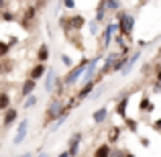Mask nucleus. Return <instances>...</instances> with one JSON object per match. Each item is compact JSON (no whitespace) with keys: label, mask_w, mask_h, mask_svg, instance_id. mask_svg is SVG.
Wrapping results in <instances>:
<instances>
[{"label":"nucleus","mask_w":161,"mask_h":157,"mask_svg":"<svg viewBox=\"0 0 161 157\" xmlns=\"http://www.w3.org/2000/svg\"><path fill=\"white\" fill-rule=\"evenodd\" d=\"M104 10H106V2H100L98 4V12H96V23L104 20Z\"/></svg>","instance_id":"19"},{"label":"nucleus","mask_w":161,"mask_h":157,"mask_svg":"<svg viewBox=\"0 0 161 157\" xmlns=\"http://www.w3.org/2000/svg\"><path fill=\"white\" fill-rule=\"evenodd\" d=\"M35 86H37V82H35L33 78L25 80L23 88H20V98H29V96H33V92H35Z\"/></svg>","instance_id":"5"},{"label":"nucleus","mask_w":161,"mask_h":157,"mask_svg":"<svg viewBox=\"0 0 161 157\" xmlns=\"http://www.w3.org/2000/svg\"><path fill=\"white\" fill-rule=\"evenodd\" d=\"M37 59H39V63H45V61L49 59V49H47V45H41L39 53H37Z\"/></svg>","instance_id":"14"},{"label":"nucleus","mask_w":161,"mask_h":157,"mask_svg":"<svg viewBox=\"0 0 161 157\" xmlns=\"http://www.w3.org/2000/svg\"><path fill=\"white\" fill-rule=\"evenodd\" d=\"M106 8H112V10H118V8H120V2H106Z\"/></svg>","instance_id":"26"},{"label":"nucleus","mask_w":161,"mask_h":157,"mask_svg":"<svg viewBox=\"0 0 161 157\" xmlns=\"http://www.w3.org/2000/svg\"><path fill=\"white\" fill-rule=\"evenodd\" d=\"M8 106H10V96H8L6 92H2V94H0V110H10Z\"/></svg>","instance_id":"17"},{"label":"nucleus","mask_w":161,"mask_h":157,"mask_svg":"<svg viewBox=\"0 0 161 157\" xmlns=\"http://www.w3.org/2000/svg\"><path fill=\"white\" fill-rule=\"evenodd\" d=\"M14 16H12V12H4V20H12Z\"/></svg>","instance_id":"29"},{"label":"nucleus","mask_w":161,"mask_h":157,"mask_svg":"<svg viewBox=\"0 0 161 157\" xmlns=\"http://www.w3.org/2000/svg\"><path fill=\"white\" fill-rule=\"evenodd\" d=\"M8 53V43H2L0 41V55H6Z\"/></svg>","instance_id":"25"},{"label":"nucleus","mask_w":161,"mask_h":157,"mask_svg":"<svg viewBox=\"0 0 161 157\" xmlns=\"http://www.w3.org/2000/svg\"><path fill=\"white\" fill-rule=\"evenodd\" d=\"M98 61H100V55H98V57H94L90 63H88V70H86V74H84V82H86V84L94 82V80H92V76H94V71H96V65H98Z\"/></svg>","instance_id":"6"},{"label":"nucleus","mask_w":161,"mask_h":157,"mask_svg":"<svg viewBox=\"0 0 161 157\" xmlns=\"http://www.w3.org/2000/svg\"><path fill=\"white\" fill-rule=\"evenodd\" d=\"M71 27L74 29H82L84 27V19L82 16H74V19H71Z\"/></svg>","instance_id":"21"},{"label":"nucleus","mask_w":161,"mask_h":157,"mask_svg":"<svg viewBox=\"0 0 161 157\" xmlns=\"http://www.w3.org/2000/svg\"><path fill=\"white\" fill-rule=\"evenodd\" d=\"M126 104H129V96H125V98L118 102L116 106V112H118V116H122V118H126Z\"/></svg>","instance_id":"12"},{"label":"nucleus","mask_w":161,"mask_h":157,"mask_svg":"<svg viewBox=\"0 0 161 157\" xmlns=\"http://www.w3.org/2000/svg\"><path fill=\"white\" fill-rule=\"evenodd\" d=\"M27 131H29V121L23 118V121L19 122V129H16V135H14V139H12V143H14V145H20V143L25 141V137H27Z\"/></svg>","instance_id":"4"},{"label":"nucleus","mask_w":161,"mask_h":157,"mask_svg":"<svg viewBox=\"0 0 161 157\" xmlns=\"http://www.w3.org/2000/svg\"><path fill=\"white\" fill-rule=\"evenodd\" d=\"M80 141H82V133H75L74 137L69 139V153H71V157L74 155H78V151H80Z\"/></svg>","instance_id":"7"},{"label":"nucleus","mask_w":161,"mask_h":157,"mask_svg":"<svg viewBox=\"0 0 161 157\" xmlns=\"http://www.w3.org/2000/svg\"><path fill=\"white\" fill-rule=\"evenodd\" d=\"M88 63H90V61H88V59L84 57L82 61H80V65H75L74 70H69V74H67L65 78H63V84H65V86H74V84L80 80V76H84V74H86Z\"/></svg>","instance_id":"1"},{"label":"nucleus","mask_w":161,"mask_h":157,"mask_svg":"<svg viewBox=\"0 0 161 157\" xmlns=\"http://www.w3.org/2000/svg\"><path fill=\"white\" fill-rule=\"evenodd\" d=\"M126 125L130 126V131H137V121H130V118H126Z\"/></svg>","instance_id":"28"},{"label":"nucleus","mask_w":161,"mask_h":157,"mask_svg":"<svg viewBox=\"0 0 161 157\" xmlns=\"http://www.w3.org/2000/svg\"><path fill=\"white\" fill-rule=\"evenodd\" d=\"M43 74H45V65H43V63H37V65L31 70V78L35 80V82H37V80H39Z\"/></svg>","instance_id":"11"},{"label":"nucleus","mask_w":161,"mask_h":157,"mask_svg":"<svg viewBox=\"0 0 161 157\" xmlns=\"http://www.w3.org/2000/svg\"><path fill=\"white\" fill-rule=\"evenodd\" d=\"M37 157H49L47 153H41V155H37Z\"/></svg>","instance_id":"35"},{"label":"nucleus","mask_w":161,"mask_h":157,"mask_svg":"<svg viewBox=\"0 0 161 157\" xmlns=\"http://www.w3.org/2000/svg\"><path fill=\"white\" fill-rule=\"evenodd\" d=\"M57 157H71V153H69V151H63V153H59Z\"/></svg>","instance_id":"30"},{"label":"nucleus","mask_w":161,"mask_h":157,"mask_svg":"<svg viewBox=\"0 0 161 157\" xmlns=\"http://www.w3.org/2000/svg\"><path fill=\"white\" fill-rule=\"evenodd\" d=\"M53 86H55V70L51 67V70L47 71V80H45V90L51 92V90H53Z\"/></svg>","instance_id":"10"},{"label":"nucleus","mask_w":161,"mask_h":157,"mask_svg":"<svg viewBox=\"0 0 161 157\" xmlns=\"http://www.w3.org/2000/svg\"><path fill=\"white\" fill-rule=\"evenodd\" d=\"M106 116H108V110L106 108H100V110H96V112H94V116H92V118H94V122H104V121H106Z\"/></svg>","instance_id":"13"},{"label":"nucleus","mask_w":161,"mask_h":157,"mask_svg":"<svg viewBox=\"0 0 161 157\" xmlns=\"http://www.w3.org/2000/svg\"><path fill=\"white\" fill-rule=\"evenodd\" d=\"M61 61H63V65H65V67H71V65H74V61H71L69 55H61ZM71 70H74V67H71Z\"/></svg>","instance_id":"23"},{"label":"nucleus","mask_w":161,"mask_h":157,"mask_svg":"<svg viewBox=\"0 0 161 157\" xmlns=\"http://www.w3.org/2000/svg\"><path fill=\"white\" fill-rule=\"evenodd\" d=\"M155 126H157V129H159V126H161V121H157V122H155Z\"/></svg>","instance_id":"33"},{"label":"nucleus","mask_w":161,"mask_h":157,"mask_svg":"<svg viewBox=\"0 0 161 157\" xmlns=\"http://www.w3.org/2000/svg\"><path fill=\"white\" fill-rule=\"evenodd\" d=\"M157 82H161V71H159V74H157Z\"/></svg>","instance_id":"34"},{"label":"nucleus","mask_w":161,"mask_h":157,"mask_svg":"<svg viewBox=\"0 0 161 157\" xmlns=\"http://www.w3.org/2000/svg\"><path fill=\"white\" fill-rule=\"evenodd\" d=\"M0 71H2V65H0Z\"/></svg>","instance_id":"37"},{"label":"nucleus","mask_w":161,"mask_h":157,"mask_svg":"<svg viewBox=\"0 0 161 157\" xmlns=\"http://www.w3.org/2000/svg\"><path fill=\"white\" fill-rule=\"evenodd\" d=\"M20 157H33V155H31V153H23Z\"/></svg>","instance_id":"32"},{"label":"nucleus","mask_w":161,"mask_h":157,"mask_svg":"<svg viewBox=\"0 0 161 157\" xmlns=\"http://www.w3.org/2000/svg\"><path fill=\"white\" fill-rule=\"evenodd\" d=\"M118 135H120V129H118V126H114V129L110 131V139H118Z\"/></svg>","instance_id":"24"},{"label":"nucleus","mask_w":161,"mask_h":157,"mask_svg":"<svg viewBox=\"0 0 161 157\" xmlns=\"http://www.w3.org/2000/svg\"><path fill=\"white\" fill-rule=\"evenodd\" d=\"M118 31L122 33L125 37L133 35V29H135V16L129 14V12H118Z\"/></svg>","instance_id":"2"},{"label":"nucleus","mask_w":161,"mask_h":157,"mask_svg":"<svg viewBox=\"0 0 161 157\" xmlns=\"http://www.w3.org/2000/svg\"><path fill=\"white\" fill-rule=\"evenodd\" d=\"M92 88H94V82H90V84H86V86H84L82 88V90H80V94H78V98H86V96L88 94H90V92H92Z\"/></svg>","instance_id":"18"},{"label":"nucleus","mask_w":161,"mask_h":157,"mask_svg":"<svg viewBox=\"0 0 161 157\" xmlns=\"http://www.w3.org/2000/svg\"><path fill=\"white\" fill-rule=\"evenodd\" d=\"M147 106H149V108H151V102H149V98H147V96H145V98L141 100V110H145Z\"/></svg>","instance_id":"27"},{"label":"nucleus","mask_w":161,"mask_h":157,"mask_svg":"<svg viewBox=\"0 0 161 157\" xmlns=\"http://www.w3.org/2000/svg\"><path fill=\"white\" fill-rule=\"evenodd\" d=\"M75 6V2H71V0H69V2H65V8H74Z\"/></svg>","instance_id":"31"},{"label":"nucleus","mask_w":161,"mask_h":157,"mask_svg":"<svg viewBox=\"0 0 161 157\" xmlns=\"http://www.w3.org/2000/svg\"><path fill=\"white\" fill-rule=\"evenodd\" d=\"M125 157H135V155H130V153H129V155H125Z\"/></svg>","instance_id":"36"},{"label":"nucleus","mask_w":161,"mask_h":157,"mask_svg":"<svg viewBox=\"0 0 161 157\" xmlns=\"http://www.w3.org/2000/svg\"><path fill=\"white\" fill-rule=\"evenodd\" d=\"M16 116H19V110H14V108L6 110V112H4V121H2V126H10L12 122L16 121Z\"/></svg>","instance_id":"9"},{"label":"nucleus","mask_w":161,"mask_h":157,"mask_svg":"<svg viewBox=\"0 0 161 157\" xmlns=\"http://www.w3.org/2000/svg\"><path fill=\"white\" fill-rule=\"evenodd\" d=\"M37 104V96L33 94V96H29L27 100H25V108H33V106Z\"/></svg>","instance_id":"22"},{"label":"nucleus","mask_w":161,"mask_h":157,"mask_svg":"<svg viewBox=\"0 0 161 157\" xmlns=\"http://www.w3.org/2000/svg\"><path fill=\"white\" fill-rule=\"evenodd\" d=\"M94 157H110V145H100L94 151Z\"/></svg>","instance_id":"15"},{"label":"nucleus","mask_w":161,"mask_h":157,"mask_svg":"<svg viewBox=\"0 0 161 157\" xmlns=\"http://www.w3.org/2000/svg\"><path fill=\"white\" fill-rule=\"evenodd\" d=\"M139 57H141V53H139V51H137V53H135V55H133V57H130V59H129V63H126V67H125V70H122V74H125V76H126V74H129V71H130V70H133V65H135V63H137V61H139Z\"/></svg>","instance_id":"16"},{"label":"nucleus","mask_w":161,"mask_h":157,"mask_svg":"<svg viewBox=\"0 0 161 157\" xmlns=\"http://www.w3.org/2000/svg\"><path fill=\"white\" fill-rule=\"evenodd\" d=\"M159 133H161V131H159Z\"/></svg>","instance_id":"38"},{"label":"nucleus","mask_w":161,"mask_h":157,"mask_svg":"<svg viewBox=\"0 0 161 157\" xmlns=\"http://www.w3.org/2000/svg\"><path fill=\"white\" fill-rule=\"evenodd\" d=\"M65 110L67 108H63L61 100L55 98L53 102H49V106H47V118H49V121H59V118L65 114Z\"/></svg>","instance_id":"3"},{"label":"nucleus","mask_w":161,"mask_h":157,"mask_svg":"<svg viewBox=\"0 0 161 157\" xmlns=\"http://www.w3.org/2000/svg\"><path fill=\"white\" fill-rule=\"evenodd\" d=\"M67 116H69V110H65V114H63V116H61V118H59V121H55V125H53V129H51V131H57V129H59V126H61V125H63V122H65V121H67Z\"/></svg>","instance_id":"20"},{"label":"nucleus","mask_w":161,"mask_h":157,"mask_svg":"<svg viewBox=\"0 0 161 157\" xmlns=\"http://www.w3.org/2000/svg\"><path fill=\"white\" fill-rule=\"evenodd\" d=\"M116 29H118L116 25H108V27L102 31V43H104V47H108V45H110V39H112V35H114Z\"/></svg>","instance_id":"8"}]
</instances>
